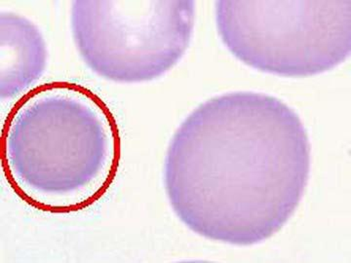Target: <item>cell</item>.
<instances>
[{"mask_svg": "<svg viewBox=\"0 0 351 263\" xmlns=\"http://www.w3.org/2000/svg\"><path fill=\"white\" fill-rule=\"evenodd\" d=\"M117 120L100 97L68 82L34 88L14 105L1 135V164L21 199L71 213L93 204L119 168Z\"/></svg>", "mask_w": 351, "mask_h": 263, "instance_id": "cell-2", "label": "cell"}, {"mask_svg": "<svg viewBox=\"0 0 351 263\" xmlns=\"http://www.w3.org/2000/svg\"><path fill=\"white\" fill-rule=\"evenodd\" d=\"M309 172L308 135L295 110L276 97L233 92L201 103L175 132L164 186L191 231L251 246L292 218Z\"/></svg>", "mask_w": 351, "mask_h": 263, "instance_id": "cell-1", "label": "cell"}, {"mask_svg": "<svg viewBox=\"0 0 351 263\" xmlns=\"http://www.w3.org/2000/svg\"><path fill=\"white\" fill-rule=\"evenodd\" d=\"M47 48L43 34L24 16L0 13V96L15 98L43 76Z\"/></svg>", "mask_w": 351, "mask_h": 263, "instance_id": "cell-5", "label": "cell"}, {"mask_svg": "<svg viewBox=\"0 0 351 263\" xmlns=\"http://www.w3.org/2000/svg\"><path fill=\"white\" fill-rule=\"evenodd\" d=\"M195 19L193 0H75L73 41L85 64L119 83L151 82L184 57Z\"/></svg>", "mask_w": 351, "mask_h": 263, "instance_id": "cell-4", "label": "cell"}, {"mask_svg": "<svg viewBox=\"0 0 351 263\" xmlns=\"http://www.w3.org/2000/svg\"><path fill=\"white\" fill-rule=\"evenodd\" d=\"M216 25L233 56L272 75H319L350 54V0H219Z\"/></svg>", "mask_w": 351, "mask_h": 263, "instance_id": "cell-3", "label": "cell"}]
</instances>
